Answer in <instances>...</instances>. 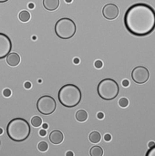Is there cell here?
I'll use <instances>...</instances> for the list:
<instances>
[{
  "mask_svg": "<svg viewBox=\"0 0 155 156\" xmlns=\"http://www.w3.org/2000/svg\"><path fill=\"white\" fill-rule=\"evenodd\" d=\"M31 124L36 128H38L42 125V119L38 116H34L31 119Z\"/></svg>",
  "mask_w": 155,
  "mask_h": 156,
  "instance_id": "e0dca14e",
  "label": "cell"
},
{
  "mask_svg": "<svg viewBox=\"0 0 155 156\" xmlns=\"http://www.w3.org/2000/svg\"><path fill=\"white\" fill-rule=\"evenodd\" d=\"M39 134H40V136H46L47 132H46L45 129H42V130H40V131H39Z\"/></svg>",
  "mask_w": 155,
  "mask_h": 156,
  "instance_id": "d4e9b609",
  "label": "cell"
},
{
  "mask_svg": "<svg viewBox=\"0 0 155 156\" xmlns=\"http://www.w3.org/2000/svg\"><path fill=\"white\" fill-rule=\"evenodd\" d=\"M97 91L99 96L104 100H112L120 92L118 83L112 79H104L98 85Z\"/></svg>",
  "mask_w": 155,
  "mask_h": 156,
  "instance_id": "277c9868",
  "label": "cell"
},
{
  "mask_svg": "<svg viewBox=\"0 0 155 156\" xmlns=\"http://www.w3.org/2000/svg\"><path fill=\"white\" fill-rule=\"evenodd\" d=\"M12 50V41L5 33L0 32V59L6 58Z\"/></svg>",
  "mask_w": 155,
  "mask_h": 156,
  "instance_id": "ba28073f",
  "label": "cell"
},
{
  "mask_svg": "<svg viewBox=\"0 0 155 156\" xmlns=\"http://www.w3.org/2000/svg\"><path fill=\"white\" fill-rule=\"evenodd\" d=\"M145 156H155V146H153L152 148H150L148 152L146 153Z\"/></svg>",
  "mask_w": 155,
  "mask_h": 156,
  "instance_id": "ffe728a7",
  "label": "cell"
},
{
  "mask_svg": "<svg viewBox=\"0 0 155 156\" xmlns=\"http://www.w3.org/2000/svg\"><path fill=\"white\" fill-rule=\"evenodd\" d=\"M57 103L53 97L49 95H44L38 100L37 109L43 115H50L56 110Z\"/></svg>",
  "mask_w": 155,
  "mask_h": 156,
  "instance_id": "8992f818",
  "label": "cell"
},
{
  "mask_svg": "<svg viewBox=\"0 0 155 156\" xmlns=\"http://www.w3.org/2000/svg\"><path fill=\"white\" fill-rule=\"evenodd\" d=\"M43 6L49 11L57 10L59 8V0H43Z\"/></svg>",
  "mask_w": 155,
  "mask_h": 156,
  "instance_id": "7c38bea8",
  "label": "cell"
},
{
  "mask_svg": "<svg viewBox=\"0 0 155 156\" xmlns=\"http://www.w3.org/2000/svg\"><path fill=\"white\" fill-rule=\"evenodd\" d=\"M119 105H120L121 108H126V107H128V105H129V100H128L127 98H121V99H120V100H119Z\"/></svg>",
  "mask_w": 155,
  "mask_h": 156,
  "instance_id": "d6986e66",
  "label": "cell"
},
{
  "mask_svg": "<svg viewBox=\"0 0 155 156\" xmlns=\"http://www.w3.org/2000/svg\"><path fill=\"white\" fill-rule=\"evenodd\" d=\"M6 132L12 141L21 142L28 139L30 135V125L25 119H13L8 124Z\"/></svg>",
  "mask_w": 155,
  "mask_h": 156,
  "instance_id": "7a4b0ae2",
  "label": "cell"
},
{
  "mask_svg": "<svg viewBox=\"0 0 155 156\" xmlns=\"http://www.w3.org/2000/svg\"><path fill=\"white\" fill-rule=\"evenodd\" d=\"M6 63L11 67H16L20 63V56L16 52L9 53L6 56Z\"/></svg>",
  "mask_w": 155,
  "mask_h": 156,
  "instance_id": "8fae6325",
  "label": "cell"
},
{
  "mask_svg": "<svg viewBox=\"0 0 155 156\" xmlns=\"http://www.w3.org/2000/svg\"><path fill=\"white\" fill-rule=\"evenodd\" d=\"M25 88H26V89H30V88H31V83L29 82V81H26V82H25Z\"/></svg>",
  "mask_w": 155,
  "mask_h": 156,
  "instance_id": "484cf974",
  "label": "cell"
},
{
  "mask_svg": "<svg viewBox=\"0 0 155 156\" xmlns=\"http://www.w3.org/2000/svg\"><path fill=\"white\" fill-rule=\"evenodd\" d=\"M8 1V0H0V3H6Z\"/></svg>",
  "mask_w": 155,
  "mask_h": 156,
  "instance_id": "d6a6232c",
  "label": "cell"
},
{
  "mask_svg": "<svg viewBox=\"0 0 155 156\" xmlns=\"http://www.w3.org/2000/svg\"><path fill=\"white\" fill-rule=\"evenodd\" d=\"M121 84H122L123 87H129L130 82H129V80H128V79H123L122 80V83H121Z\"/></svg>",
  "mask_w": 155,
  "mask_h": 156,
  "instance_id": "cb8c5ba5",
  "label": "cell"
},
{
  "mask_svg": "<svg viewBox=\"0 0 155 156\" xmlns=\"http://www.w3.org/2000/svg\"><path fill=\"white\" fill-rule=\"evenodd\" d=\"M57 37L61 39H70L76 34V24L71 18L62 17L58 19L54 28Z\"/></svg>",
  "mask_w": 155,
  "mask_h": 156,
  "instance_id": "5b68a950",
  "label": "cell"
},
{
  "mask_svg": "<svg viewBox=\"0 0 155 156\" xmlns=\"http://www.w3.org/2000/svg\"><path fill=\"white\" fill-rule=\"evenodd\" d=\"M3 95H4V97L6 98H8L11 96V91L9 89H5L3 91Z\"/></svg>",
  "mask_w": 155,
  "mask_h": 156,
  "instance_id": "7402d4cb",
  "label": "cell"
},
{
  "mask_svg": "<svg viewBox=\"0 0 155 156\" xmlns=\"http://www.w3.org/2000/svg\"><path fill=\"white\" fill-rule=\"evenodd\" d=\"M0 143H1V141H0Z\"/></svg>",
  "mask_w": 155,
  "mask_h": 156,
  "instance_id": "d590c367",
  "label": "cell"
},
{
  "mask_svg": "<svg viewBox=\"0 0 155 156\" xmlns=\"http://www.w3.org/2000/svg\"><path fill=\"white\" fill-rule=\"evenodd\" d=\"M65 2H66V3H71L72 0H65Z\"/></svg>",
  "mask_w": 155,
  "mask_h": 156,
  "instance_id": "836d02e7",
  "label": "cell"
},
{
  "mask_svg": "<svg viewBox=\"0 0 155 156\" xmlns=\"http://www.w3.org/2000/svg\"><path fill=\"white\" fill-rule=\"evenodd\" d=\"M73 62L75 63V64H79V58H74V60H73Z\"/></svg>",
  "mask_w": 155,
  "mask_h": 156,
  "instance_id": "4dcf8cb0",
  "label": "cell"
},
{
  "mask_svg": "<svg viewBox=\"0 0 155 156\" xmlns=\"http://www.w3.org/2000/svg\"><path fill=\"white\" fill-rule=\"evenodd\" d=\"M30 14H29V12L28 11H26V10H22L21 12L19 13V15H18V18L19 20L21 22H28L30 20Z\"/></svg>",
  "mask_w": 155,
  "mask_h": 156,
  "instance_id": "2e32d148",
  "label": "cell"
},
{
  "mask_svg": "<svg viewBox=\"0 0 155 156\" xmlns=\"http://www.w3.org/2000/svg\"><path fill=\"white\" fill-rule=\"evenodd\" d=\"M148 146H149V149H150V148H152L153 146H155V142L152 141H150V142H149V144H148Z\"/></svg>",
  "mask_w": 155,
  "mask_h": 156,
  "instance_id": "83f0119b",
  "label": "cell"
},
{
  "mask_svg": "<svg viewBox=\"0 0 155 156\" xmlns=\"http://www.w3.org/2000/svg\"><path fill=\"white\" fill-rule=\"evenodd\" d=\"M34 6H34V4H33V3H29L28 4V8L29 9H33V8H34Z\"/></svg>",
  "mask_w": 155,
  "mask_h": 156,
  "instance_id": "f546056e",
  "label": "cell"
},
{
  "mask_svg": "<svg viewBox=\"0 0 155 156\" xmlns=\"http://www.w3.org/2000/svg\"><path fill=\"white\" fill-rule=\"evenodd\" d=\"M124 25L131 35L145 37L155 29V10L145 3L130 6L124 15Z\"/></svg>",
  "mask_w": 155,
  "mask_h": 156,
  "instance_id": "6da1fadb",
  "label": "cell"
},
{
  "mask_svg": "<svg viewBox=\"0 0 155 156\" xmlns=\"http://www.w3.org/2000/svg\"><path fill=\"white\" fill-rule=\"evenodd\" d=\"M38 150L40 152H46V151H48V149H49V144L47 143L46 141H40L39 143L38 144Z\"/></svg>",
  "mask_w": 155,
  "mask_h": 156,
  "instance_id": "ac0fdd59",
  "label": "cell"
},
{
  "mask_svg": "<svg viewBox=\"0 0 155 156\" xmlns=\"http://www.w3.org/2000/svg\"><path fill=\"white\" fill-rule=\"evenodd\" d=\"M66 156H74V153L71 151H69L66 153Z\"/></svg>",
  "mask_w": 155,
  "mask_h": 156,
  "instance_id": "f1b7e54d",
  "label": "cell"
},
{
  "mask_svg": "<svg viewBox=\"0 0 155 156\" xmlns=\"http://www.w3.org/2000/svg\"><path fill=\"white\" fill-rule=\"evenodd\" d=\"M97 117H98V119H103L104 118V114L102 112H99L97 114Z\"/></svg>",
  "mask_w": 155,
  "mask_h": 156,
  "instance_id": "4316f807",
  "label": "cell"
},
{
  "mask_svg": "<svg viewBox=\"0 0 155 156\" xmlns=\"http://www.w3.org/2000/svg\"><path fill=\"white\" fill-rule=\"evenodd\" d=\"M90 156H103V149L100 146H93L90 151Z\"/></svg>",
  "mask_w": 155,
  "mask_h": 156,
  "instance_id": "5bb4252c",
  "label": "cell"
},
{
  "mask_svg": "<svg viewBox=\"0 0 155 156\" xmlns=\"http://www.w3.org/2000/svg\"><path fill=\"white\" fill-rule=\"evenodd\" d=\"M63 139H64V136H63V133L60 132V131H58V130H55L50 132V135H49V141H51V143L53 144H60L61 142L63 141Z\"/></svg>",
  "mask_w": 155,
  "mask_h": 156,
  "instance_id": "30bf717a",
  "label": "cell"
},
{
  "mask_svg": "<svg viewBox=\"0 0 155 156\" xmlns=\"http://www.w3.org/2000/svg\"><path fill=\"white\" fill-rule=\"evenodd\" d=\"M131 78L137 84H144L149 80L150 72L147 68L143 66H138L134 68L131 72Z\"/></svg>",
  "mask_w": 155,
  "mask_h": 156,
  "instance_id": "52a82bcc",
  "label": "cell"
},
{
  "mask_svg": "<svg viewBox=\"0 0 155 156\" xmlns=\"http://www.w3.org/2000/svg\"><path fill=\"white\" fill-rule=\"evenodd\" d=\"M58 100L64 107H76L81 100L82 94L79 88L74 84H66L60 88L58 94Z\"/></svg>",
  "mask_w": 155,
  "mask_h": 156,
  "instance_id": "3957f363",
  "label": "cell"
},
{
  "mask_svg": "<svg viewBox=\"0 0 155 156\" xmlns=\"http://www.w3.org/2000/svg\"><path fill=\"white\" fill-rule=\"evenodd\" d=\"M119 8L115 4H107L102 8V15L108 20H114L119 16Z\"/></svg>",
  "mask_w": 155,
  "mask_h": 156,
  "instance_id": "9c48e42d",
  "label": "cell"
},
{
  "mask_svg": "<svg viewBox=\"0 0 155 156\" xmlns=\"http://www.w3.org/2000/svg\"><path fill=\"white\" fill-rule=\"evenodd\" d=\"M76 119L79 123H84L88 119V113L84 110H79L76 112Z\"/></svg>",
  "mask_w": 155,
  "mask_h": 156,
  "instance_id": "4fadbf2b",
  "label": "cell"
},
{
  "mask_svg": "<svg viewBox=\"0 0 155 156\" xmlns=\"http://www.w3.org/2000/svg\"><path fill=\"white\" fill-rule=\"evenodd\" d=\"M89 139L92 143H98V142H99L100 140H101V135L98 132H92L90 134Z\"/></svg>",
  "mask_w": 155,
  "mask_h": 156,
  "instance_id": "9a60e30c",
  "label": "cell"
},
{
  "mask_svg": "<svg viewBox=\"0 0 155 156\" xmlns=\"http://www.w3.org/2000/svg\"><path fill=\"white\" fill-rule=\"evenodd\" d=\"M104 140H105L106 141H110L111 140V135L109 134V133L105 134V135H104Z\"/></svg>",
  "mask_w": 155,
  "mask_h": 156,
  "instance_id": "603a6c76",
  "label": "cell"
},
{
  "mask_svg": "<svg viewBox=\"0 0 155 156\" xmlns=\"http://www.w3.org/2000/svg\"><path fill=\"white\" fill-rule=\"evenodd\" d=\"M48 127H49V125L47 124V123H44V124H42V128H43V129H45V130H46V129H48Z\"/></svg>",
  "mask_w": 155,
  "mask_h": 156,
  "instance_id": "1f68e13d",
  "label": "cell"
},
{
  "mask_svg": "<svg viewBox=\"0 0 155 156\" xmlns=\"http://www.w3.org/2000/svg\"><path fill=\"white\" fill-rule=\"evenodd\" d=\"M3 133V130H2V128H0V135H1Z\"/></svg>",
  "mask_w": 155,
  "mask_h": 156,
  "instance_id": "e575fe53",
  "label": "cell"
},
{
  "mask_svg": "<svg viewBox=\"0 0 155 156\" xmlns=\"http://www.w3.org/2000/svg\"><path fill=\"white\" fill-rule=\"evenodd\" d=\"M94 66H95L96 69H101L103 67V62L101 60H96L95 63H94Z\"/></svg>",
  "mask_w": 155,
  "mask_h": 156,
  "instance_id": "44dd1931",
  "label": "cell"
}]
</instances>
